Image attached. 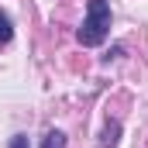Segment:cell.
<instances>
[{"mask_svg":"<svg viewBox=\"0 0 148 148\" xmlns=\"http://www.w3.org/2000/svg\"><path fill=\"white\" fill-rule=\"evenodd\" d=\"M10 148H28V138H24V134H17V138H10Z\"/></svg>","mask_w":148,"mask_h":148,"instance_id":"277c9868","label":"cell"},{"mask_svg":"<svg viewBox=\"0 0 148 148\" xmlns=\"http://www.w3.org/2000/svg\"><path fill=\"white\" fill-rule=\"evenodd\" d=\"M10 38H14V28H10V17H7V14L0 10V45H7Z\"/></svg>","mask_w":148,"mask_h":148,"instance_id":"3957f363","label":"cell"},{"mask_svg":"<svg viewBox=\"0 0 148 148\" xmlns=\"http://www.w3.org/2000/svg\"><path fill=\"white\" fill-rule=\"evenodd\" d=\"M107 31H110V3H107V0H90L86 21H83V28L76 31L79 45L93 48V45H100V41L107 38Z\"/></svg>","mask_w":148,"mask_h":148,"instance_id":"6da1fadb","label":"cell"},{"mask_svg":"<svg viewBox=\"0 0 148 148\" xmlns=\"http://www.w3.org/2000/svg\"><path fill=\"white\" fill-rule=\"evenodd\" d=\"M41 148H66V134L62 131H48L45 141H41Z\"/></svg>","mask_w":148,"mask_h":148,"instance_id":"7a4b0ae2","label":"cell"}]
</instances>
